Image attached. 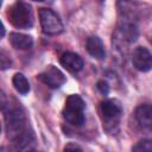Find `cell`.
<instances>
[{"label": "cell", "instance_id": "6da1fadb", "mask_svg": "<svg viewBox=\"0 0 152 152\" xmlns=\"http://www.w3.org/2000/svg\"><path fill=\"white\" fill-rule=\"evenodd\" d=\"M8 20L18 28H30L33 25V13L31 6L25 1H15L7 12Z\"/></svg>", "mask_w": 152, "mask_h": 152}, {"label": "cell", "instance_id": "7a4b0ae2", "mask_svg": "<svg viewBox=\"0 0 152 152\" xmlns=\"http://www.w3.org/2000/svg\"><path fill=\"white\" fill-rule=\"evenodd\" d=\"M84 101L80 95L72 94L68 96L65 100V104L63 108V118L66 122L72 126H82L86 121L84 118Z\"/></svg>", "mask_w": 152, "mask_h": 152}, {"label": "cell", "instance_id": "3957f363", "mask_svg": "<svg viewBox=\"0 0 152 152\" xmlns=\"http://www.w3.org/2000/svg\"><path fill=\"white\" fill-rule=\"evenodd\" d=\"M5 128H6V134L7 138L14 141L18 139L25 131H26V119L25 114L20 108H11L8 112L5 114Z\"/></svg>", "mask_w": 152, "mask_h": 152}, {"label": "cell", "instance_id": "277c9868", "mask_svg": "<svg viewBox=\"0 0 152 152\" xmlns=\"http://www.w3.org/2000/svg\"><path fill=\"white\" fill-rule=\"evenodd\" d=\"M39 21L43 32L46 34H59L63 31V24L59 17L50 8H39Z\"/></svg>", "mask_w": 152, "mask_h": 152}, {"label": "cell", "instance_id": "5b68a950", "mask_svg": "<svg viewBox=\"0 0 152 152\" xmlns=\"http://www.w3.org/2000/svg\"><path fill=\"white\" fill-rule=\"evenodd\" d=\"M100 114L106 125H118L122 114V107L116 100H104L100 103Z\"/></svg>", "mask_w": 152, "mask_h": 152}, {"label": "cell", "instance_id": "8992f818", "mask_svg": "<svg viewBox=\"0 0 152 152\" xmlns=\"http://www.w3.org/2000/svg\"><path fill=\"white\" fill-rule=\"evenodd\" d=\"M38 78L44 83L46 84L48 87L50 88H59L61 86H63L66 81L64 74L58 69L56 68L55 65H49L43 72H40L38 75Z\"/></svg>", "mask_w": 152, "mask_h": 152}, {"label": "cell", "instance_id": "52a82bcc", "mask_svg": "<svg viewBox=\"0 0 152 152\" xmlns=\"http://www.w3.org/2000/svg\"><path fill=\"white\" fill-rule=\"evenodd\" d=\"M132 63L139 71H150L152 69V55L146 48L138 46L132 52Z\"/></svg>", "mask_w": 152, "mask_h": 152}, {"label": "cell", "instance_id": "ba28073f", "mask_svg": "<svg viewBox=\"0 0 152 152\" xmlns=\"http://www.w3.org/2000/svg\"><path fill=\"white\" fill-rule=\"evenodd\" d=\"M86 48H87L88 53L91 57L96 58V59H103L106 57V51H104L103 43L97 36H90L87 39Z\"/></svg>", "mask_w": 152, "mask_h": 152}, {"label": "cell", "instance_id": "9c48e42d", "mask_svg": "<svg viewBox=\"0 0 152 152\" xmlns=\"http://www.w3.org/2000/svg\"><path fill=\"white\" fill-rule=\"evenodd\" d=\"M135 120L142 128H152V106L140 104L135 109Z\"/></svg>", "mask_w": 152, "mask_h": 152}, {"label": "cell", "instance_id": "30bf717a", "mask_svg": "<svg viewBox=\"0 0 152 152\" xmlns=\"http://www.w3.org/2000/svg\"><path fill=\"white\" fill-rule=\"evenodd\" d=\"M59 62L66 70L71 72H77L83 68V59L77 53H74V52H65L61 57Z\"/></svg>", "mask_w": 152, "mask_h": 152}, {"label": "cell", "instance_id": "8fae6325", "mask_svg": "<svg viewBox=\"0 0 152 152\" xmlns=\"http://www.w3.org/2000/svg\"><path fill=\"white\" fill-rule=\"evenodd\" d=\"M10 42L11 45L18 50H27L33 45V39L31 36L19 32H12L10 34Z\"/></svg>", "mask_w": 152, "mask_h": 152}, {"label": "cell", "instance_id": "7c38bea8", "mask_svg": "<svg viewBox=\"0 0 152 152\" xmlns=\"http://www.w3.org/2000/svg\"><path fill=\"white\" fill-rule=\"evenodd\" d=\"M14 146L17 150H21V151H26V150H33L34 146V137L32 133H30L27 129L18 138L13 141Z\"/></svg>", "mask_w": 152, "mask_h": 152}, {"label": "cell", "instance_id": "4fadbf2b", "mask_svg": "<svg viewBox=\"0 0 152 152\" xmlns=\"http://www.w3.org/2000/svg\"><path fill=\"white\" fill-rule=\"evenodd\" d=\"M12 82H13V86H14V88H15V90H17L18 93L25 95V94H27V93L30 91V83H28L27 78H26L23 74L17 72V74L13 76Z\"/></svg>", "mask_w": 152, "mask_h": 152}, {"label": "cell", "instance_id": "5bb4252c", "mask_svg": "<svg viewBox=\"0 0 152 152\" xmlns=\"http://www.w3.org/2000/svg\"><path fill=\"white\" fill-rule=\"evenodd\" d=\"M133 151L135 152H152V140L150 139H142L138 141L133 147Z\"/></svg>", "mask_w": 152, "mask_h": 152}, {"label": "cell", "instance_id": "9a60e30c", "mask_svg": "<svg viewBox=\"0 0 152 152\" xmlns=\"http://www.w3.org/2000/svg\"><path fill=\"white\" fill-rule=\"evenodd\" d=\"M97 89L101 91V94L107 95L108 91H109V86H108V83L104 82V81H99V82H97Z\"/></svg>", "mask_w": 152, "mask_h": 152}, {"label": "cell", "instance_id": "2e32d148", "mask_svg": "<svg viewBox=\"0 0 152 152\" xmlns=\"http://www.w3.org/2000/svg\"><path fill=\"white\" fill-rule=\"evenodd\" d=\"M6 57H7V56H6V52L2 50V51H1V69H2V70L7 69V68L11 65V59H10V58L7 59Z\"/></svg>", "mask_w": 152, "mask_h": 152}, {"label": "cell", "instance_id": "e0dca14e", "mask_svg": "<svg viewBox=\"0 0 152 152\" xmlns=\"http://www.w3.org/2000/svg\"><path fill=\"white\" fill-rule=\"evenodd\" d=\"M64 150L66 151V150H78V151H81V147H78L77 145H71V144H69V145H66L65 147H64Z\"/></svg>", "mask_w": 152, "mask_h": 152}, {"label": "cell", "instance_id": "ac0fdd59", "mask_svg": "<svg viewBox=\"0 0 152 152\" xmlns=\"http://www.w3.org/2000/svg\"><path fill=\"white\" fill-rule=\"evenodd\" d=\"M33 1H38V2H42V1H45V0H33Z\"/></svg>", "mask_w": 152, "mask_h": 152}]
</instances>
